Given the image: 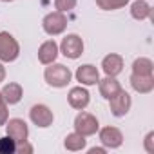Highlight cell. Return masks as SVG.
Wrapping results in <instances>:
<instances>
[{
  "instance_id": "6da1fadb",
  "label": "cell",
  "mask_w": 154,
  "mask_h": 154,
  "mask_svg": "<svg viewBox=\"0 0 154 154\" xmlns=\"http://www.w3.org/2000/svg\"><path fill=\"white\" fill-rule=\"evenodd\" d=\"M44 78L47 82V85L51 87H56V89H62V87H67L71 78H72V72L69 67H65L63 63H49L44 71Z\"/></svg>"
},
{
  "instance_id": "277c9868",
  "label": "cell",
  "mask_w": 154,
  "mask_h": 154,
  "mask_svg": "<svg viewBox=\"0 0 154 154\" xmlns=\"http://www.w3.org/2000/svg\"><path fill=\"white\" fill-rule=\"evenodd\" d=\"M100 129V123H98V118L93 116L91 112H85V111H80L74 118V131L80 132L82 136H94Z\"/></svg>"
},
{
  "instance_id": "8992f818",
  "label": "cell",
  "mask_w": 154,
  "mask_h": 154,
  "mask_svg": "<svg viewBox=\"0 0 154 154\" xmlns=\"http://www.w3.org/2000/svg\"><path fill=\"white\" fill-rule=\"evenodd\" d=\"M29 120H31L36 127H40V129H47V127L53 125L54 114H53V111H51L47 105L36 103V105H33V107L29 109Z\"/></svg>"
},
{
  "instance_id": "7402d4cb",
  "label": "cell",
  "mask_w": 154,
  "mask_h": 154,
  "mask_svg": "<svg viewBox=\"0 0 154 154\" xmlns=\"http://www.w3.org/2000/svg\"><path fill=\"white\" fill-rule=\"evenodd\" d=\"M76 8V0H54V9L60 13H67Z\"/></svg>"
},
{
  "instance_id": "7a4b0ae2",
  "label": "cell",
  "mask_w": 154,
  "mask_h": 154,
  "mask_svg": "<svg viewBox=\"0 0 154 154\" xmlns=\"http://www.w3.org/2000/svg\"><path fill=\"white\" fill-rule=\"evenodd\" d=\"M18 56H20V45L17 38L8 31H0V62L9 63L15 62Z\"/></svg>"
},
{
  "instance_id": "ba28073f",
  "label": "cell",
  "mask_w": 154,
  "mask_h": 154,
  "mask_svg": "<svg viewBox=\"0 0 154 154\" xmlns=\"http://www.w3.org/2000/svg\"><path fill=\"white\" fill-rule=\"evenodd\" d=\"M4 127H6V134L11 136L17 143L26 141L29 138V127L22 118H9Z\"/></svg>"
},
{
  "instance_id": "ac0fdd59",
  "label": "cell",
  "mask_w": 154,
  "mask_h": 154,
  "mask_svg": "<svg viewBox=\"0 0 154 154\" xmlns=\"http://www.w3.org/2000/svg\"><path fill=\"white\" fill-rule=\"evenodd\" d=\"M131 17L134 20H147V18H152V8L149 2L145 0H136V2L131 4Z\"/></svg>"
},
{
  "instance_id": "44dd1931",
  "label": "cell",
  "mask_w": 154,
  "mask_h": 154,
  "mask_svg": "<svg viewBox=\"0 0 154 154\" xmlns=\"http://www.w3.org/2000/svg\"><path fill=\"white\" fill-rule=\"evenodd\" d=\"M17 152V141L11 136H4L0 138V154H15Z\"/></svg>"
},
{
  "instance_id": "5b68a950",
  "label": "cell",
  "mask_w": 154,
  "mask_h": 154,
  "mask_svg": "<svg viewBox=\"0 0 154 154\" xmlns=\"http://www.w3.org/2000/svg\"><path fill=\"white\" fill-rule=\"evenodd\" d=\"M60 53L65 56V58H71V60H76V58H80L84 54V40L78 36V35H67L62 38V44L58 45Z\"/></svg>"
},
{
  "instance_id": "603a6c76",
  "label": "cell",
  "mask_w": 154,
  "mask_h": 154,
  "mask_svg": "<svg viewBox=\"0 0 154 154\" xmlns=\"http://www.w3.org/2000/svg\"><path fill=\"white\" fill-rule=\"evenodd\" d=\"M9 120V111H8V103L2 96V93H0V125H6V122Z\"/></svg>"
},
{
  "instance_id": "3957f363",
  "label": "cell",
  "mask_w": 154,
  "mask_h": 154,
  "mask_svg": "<svg viewBox=\"0 0 154 154\" xmlns=\"http://www.w3.org/2000/svg\"><path fill=\"white\" fill-rule=\"evenodd\" d=\"M42 27L44 31L49 35V36H58L65 31L67 27V17L65 13H60V11H51L44 17L42 20Z\"/></svg>"
},
{
  "instance_id": "ffe728a7",
  "label": "cell",
  "mask_w": 154,
  "mask_h": 154,
  "mask_svg": "<svg viewBox=\"0 0 154 154\" xmlns=\"http://www.w3.org/2000/svg\"><path fill=\"white\" fill-rule=\"evenodd\" d=\"M129 4V0H96V6L103 11H116Z\"/></svg>"
},
{
  "instance_id": "cb8c5ba5",
  "label": "cell",
  "mask_w": 154,
  "mask_h": 154,
  "mask_svg": "<svg viewBox=\"0 0 154 154\" xmlns=\"http://www.w3.org/2000/svg\"><path fill=\"white\" fill-rule=\"evenodd\" d=\"M143 147H145V150H147L149 154H154V131L147 132V136H145V140H143Z\"/></svg>"
},
{
  "instance_id": "484cf974",
  "label": "cell",
  "mask_w": 154,
  "mask_h": 154,
  "mask_svg": "<svg viewBox=\"0 0 154 154\" xmlns=\"http://www.w3.org/2000/svg\"><path fill=\"white\" fill-rule=\"evenodd\" d=\"M105 152H107L105 147H93V149H89V154H105Z\"/></svg>"
},
{
  "instance_id": "9a60e30c",
  "label": "cell",
  "mask_w": 154,
  "mask_h": 154,
  "mask_svg": "<svg viewBox=\"0 0 154 154\" xmlns=\"http://www.w3.org/2000/svg\"><path fill=\"white\" fill-rule=\"evenodd\" d=\"M0 93H2V96H4V100H6L8 105H17V103L22 100V96H24V89H22V85L17 84V82H9V84H6Z\"/></svg>"
},
{
  "instance_id": "4316f807",
  "label": "cell",
  "mask_w": 154,
  "mask_h": 154,
  "mask_svg": "<svg viewBox=\"0 0 154 154\" xmlns=\"http://www.w3.org/2000/svg\"><path fill=\"white\" fill-rule=\"evenodd\" d=\"M6 80V67H4V63L0 62V84H2Z\"/></svg>"
},
{
  "instance_id": "d6986e66",
  "label": "cell",
  "mask_w": 154,
  "mask_h": 154,
  "mask_svg": "<svg viewBox=\"0 0 154 154\" xmlns=\"http://www.w3.org/2000/svg\"><path fill=\"white\" fill-rule=\"evenodd\" d=\"M154 71V63L150 58H145V56H140L132 62V72L134 74H143V76H149L152 74Z\"/></svg>"
},
{
  "instance_id": "5bb4252c",
  "label": "cell",
  "mask_w": 154,
  "mask_h": 154,
  "mask_svg": "<svg viewBox=\"0 0 154 154\" xmlns=\"http://www.w3.org/2000/svg\"><path fill=\"white\" fill-rule=\"evenodd\" d=\"M102 69H103L105 76H118L123 71V58L116 53H109L102 60Z\"/></svg>"
},
{
  "instance_id": "8fae6325",
  "label": "cell",
  "mask_w": 154,
  "mask_h": 154,
  "mask_svg": "<svg viewBox=\"0 0 154 154\" xmlns=\"http://www.w3.org/2000/svg\"><path fill=\"white\" fill-rule=\"evenodd\" d=\"M67 102H69V105H71L72 109L84 111V109L89 105V102H91V94H89V91H87L84 85H78V87H72V89L69 91Z\"/></svg>"
},
{
  "instance_id": "2e32d148",
  "label": "cell",
  "mask_w": 154,
  "mask_h": 154,
  "mask_svg": "<svg viewBox=\"0 0 154 154\" xmlns=\"http://www.w3.org/2000/svg\"><path fill=\"white\" fill-rule=\"evenodd\" d=\"M98 89H100V94H102L105 100H111L116 93L122 91V85H120V82L116 80V76H105L103 80L98 82Z\"/></svg>"
},
{
  "instance_id": "e0dca14e",
  "label": "cell",
  "mask_w": 154,
  "mask_h": 154,
  "mask_svg": "<svg viewBox=\"0 0 154 154\" xmlns=\"http://www.w3.org/2000/svg\"><path fill=\"white\" fill-rule=\"evenodd\" d=\"M63 147L69 152H78V150H84L87 147V140H85V136H82L80 132L74 131L63 138Z\"/></svg>"
},
{
  "instance_id": "52a82bcc",
  "label": "cell",
  "mask_w": 154,
  "mask_h": 154,
  "mask_svg": "<svg viewBox=\"0 0 154 154\" xmlns=\"http://www.w3.org/2000/svg\"><path fill=\"white\" fill-rule=\"evenodd\" d=\"M131 105H132V100H131V94L127 91H120L116 93L111 100H109V107H111V114L116 116V118H122L125 116L129 111H131Z\"/></svg>"
},
{
  "instance_id": "4fadbf2b",
  "label": "cell",
  "mask_w": 154,
  "mask_h": 154,
  "mask_svg": "<svg viewBox=\"0 0 154 154\" xmlns=\"http://www.w3.org/2000/svg\"><path fill=\"white\" fill-rule=\"evenodd\" d=\"M58 53H60L58 44H56L54 40H45V42L38 47V60H40V63L49 65V63L56 62Z\"/></svg>"
},
{
  "instance_id": "d4e9b609",
  "label": "cell",
  "mask_w": 154,
  "mask_h": 154,
  "mask_svg": "<svg viewBox=\"0 0 154 154\" xmlns=\"http://www.w3.org/2000/svg\"><path fill=\"white\" fill-rule=\"evenodd\" d=\"M17 152H18V154H33V152H35V147L26 140V141L17 143Z\"/></svg>"
},
{
  "instance_id": "30bf717a",
  "label": "cell",
  "mask_w": 154,
  "mask_h": 154,
  "mask_svg": "<svg viewBox=\"0 0 154 154\" xmlns=\"http://www.w3.org/2000/svg\"><path fill=\"white\" fill-rule=\"evenodd\" d=\"M74 78H76V82H80V85L91 87V85H96L100 82V72H98V69L94 65L84 63V65H80L78 69H76Z\"/></svg>"
},
{
  "instance_id": "9c48e42d",
  "label": "cell",
  "mask_w": 154,
  "mask_h": 154,
  "mask_svg": "<svg viewBox=\"0 0 154 154\" xmlns=\"http://www.w3.org/2000/svg\"><path fill=\"white\" fill-rule=\"evenodd\" d=\"M98 131H100V132H98V138H100V141H102V145H103L105 149H120V147H122V143H123V134H122V131H120L118 127L107 125V127L98 129Z\"/></svg>"
},
{
  "instance_id": "7c38bea8",
  "label": "cell",
  "mask_w": 154,
  "mask_h": 154,
  "mask_svg": "<svg viewBox=\"0 0 154 154\" xmlns=\"http://www.w3.org/2000/svg\"><path fill=\"white\" fill-rule=\"evenodd\" d=\"M131 87L138 93V94H149L152 93L154 89V76L149 74V76H143V74H131Z\"/></svg>"
},
{
  "instance_id": "83f0119b",
  "label": "cell",
  "mask_w": 154,
  "mask_h": 154,
  "mask_svg": "<svg viewBox=\"0 0 154 154\" xmlns=\"http://www.w3.org/2000/svg\"><path fill=\"white\" fill-rule=\"evenodd\" d=\"M2 2H13V0H2Z\"/></svg>"
}]
</instances>
